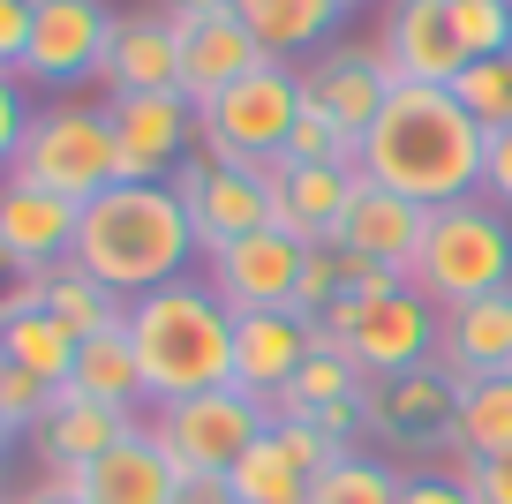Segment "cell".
I'll return each instance as SVG.
<instances>
[{
  "label": "cell",
  "instance_id": "e575fe53",
  "mask_svg": "<svg viewBox=\"0 0 512 504\" xmlns=\"http://www.w3.org/2000/svg\"><path fill=\"white\" fill-rule=\"evenodd\" d=\"M452 31L467 61H505L512 53V0H452Z\"/></svg>",
  "mask_w": 512,
  "mask_h": 504
},
{
  "label": "cell",
  "instance_id": "44dd1931",
  "mask_svg": "<svg viewBox=\"0 0 512 504\" xmlns=\"http://www.w3.org/2000/svg\"><path fill=\"white\" fill-rule=\"evenodd\" d=\"M68 482L83 489L91 504H174V489H181V467L159 452V437H151L144 422L128 429L113 452H98L83 474H68Z\"/></svg>",
  "mask_w": 512,
  "mask_h": 504
},
{
  "label": "cell",
  "instance_id": "7402d4cb",
  "mask_svg": "<svg viewBox=\"0 0 512 504\" xmlns=\"http://www.w3.org/2000/svg\"><path fill=\"white\" fill-rule=\"evenodd\" d=\"M437 369H445L452 384H467V377H512V286H505V294H482V301L445 309Z\"/></svg>",
  "mask_w": 512,
  "mask_h": 504
},
{
  "label": "cell",
  "instance_id": "f6af8a7d",
  "mask_svg": "<svg viewBox=\"0 0 512 504\" xmlns=\"http://www.w3.org/2000/svg\"><path fill=\"white\" fill-rule=\"evenodd\" d=\"M0 279H23V264L8 256V241H0Z\"/></svg>",
  "mask_w": 512,
  "mask_h": 504
},
{
  "label": "cell",
  "instance_id": "3957f363",
  "mask_svg": "<svg viewBox=\"0 0 512 504\" xmlns=\"http://www.w3.org/2000/svg\"><path fill=\"white\" fill-rule=\"evenodd\" d=\"M121 324H128L136 362H144L151 407H174V399L234 384V309L204 286V271H189V279L159 286L144 301H128Z\"/></svg>",
  "mask_w": 512,
  "mask_h": 504
},
{
  "label": "cell",
  "instance_id": "d6a6232c",
  "mask_svg": "<svg viewBox=\"0 0 512 504\" xmlns=\"http://www.w3.org/2000/svg\"><path fill=\"white\" fill-rule=\"evenodd\" d=\"M287 158L294 166H347V174H362V143L324 106H309V98H302V121H294V136H287Z\"/></svg>",
  "mask_w": 512,
  "mask_h": 504
},
{
  "label": "cell",
  "instance_id": "5b68a950",
  "mask_svg": "<svg viewBox=\"0 0 512 504\" xmlns=\"http://www.w3.org/2000/svg\"><path fill=\"white\" fill-rule=\"evenodd\" d=\"M324 347H339L362 384L377 377H407V369H430L437 362V331H445V309L422 301L415 286H377V294H347L332 316H324Z\"/></svg>",
  "mask_w": 512,
  "mask_h": 504
},
{
  "label": "cell",
  "instance_id": "f546056e",
  "mask_svg": "<svg viewBox=\"0 0 512 504\" xmlns=\"http://www.w3.org/2000/svg\"><path fill=\"white\" fill-rule=\"evenodd\" d=\"M226 482H234L241 504H309V482H317V474L287 452V437H279V429H264V437L241 452V467L226 474Z\"/></svg>",
  "mask_w": 512,
  "mask_h": 504
},
{
  "label": "cell",
  "instance_id": "ac0fdd59",
  "mask_svg": "<svg viewBox=\"0 0 512 504\" xmlns=\"http://www.w3.org/2000/svg\"><path fill=\"white\" fill-rule=\"evenodd\" d=\"M324 331L309 324V316L294 309H256V316H234V384L249 399H264L272 407L279 392L294 384V369L317 354Z\"/></svg>",
  "mask_w": 512,
  "mask_h": 504
},
{
  "label": "cell",
  "instance_id": "9a60e30c",
  "mask_svg": "<svg viewBox=\"0 0 512 504\" xmlns=\"http://www.w3.org/2000/svg\"><path fill=\"white\" fill-rule=\"evenodd\" d=\"M377 53L392 68V83H460L467 68V46L452 31V0H392L384 8V31H377Z\"/></svg>",
  "mask_w": 512,
  "mask_h": 504
},
{
  "label": "cell",
  "instance_id": "ab89813d",
  "mask_svg": "<svg viewBox=\"0 0 512 504\" xmlns=\"http://www.w3.org/2000/svg\"><path fill=\"white\" fill-rule=\"evenodd\" d=\"M482 196L512 219V128H497L490 151H482Z\"/></svg>",
  "mask_w": 512,
  "mask_h": 504
},
{
  "label": "cell",
  "instance_id": "d4e9b609",
  "mask_svg": "<svg viewBox=\"0 0 512 504\" xmlns=\"http://www.w3.org/2000/svg\"><path fill=\"white\" fill-rule=\"evenodd\" d=\"M234 16L249 23V38L264 46V61H287V68H302V61H317L324 46H332V31H339V0H234Z\"/></svg>",
  "mask_w": 512,
  "mask_h": 504
},
{
  "label": "cell",
  "instance_id": "74e56055",
  "mask_svg": "<svg viewBox=\"0 0 512 504\" xmlns=\"http://www.w3.org/2000/svg\"><path fill=\"white\" fill-rule=\"evenodd\" d=\"M400 504H475V489H467L460 459H452V467H415L400 482Z\"/></svg>",
  "mask_w": 512,
  "mask_h": 504
},
{
  "label": "cell",
  "instance_id": "836d02e7",
  "mask_svg": "<svg viewBox=\"0 0 512 504\" xmlns=\"http://www.w3.org/2000/svg\"><path fill=\"white\" fill-rule=\"evenodd\" d=\"M452 98H460L490 136H497V128H512V53H505V61H467L460 83H452Z\"/></svg>",
  "mask_w": 512,
  "mask_h": 504
},
{
  "label": "cell",
  "instance_id": "ba28073f",
  "mask_svg": "<svg viewBox=\"0 0 512 504\" xmlns=\"http://www.w3.org/2000/svg\"><path fill=\"white\" fill-rule=\"evenodd\" d=\"M144 429L159 437V452L174 459L181 474H234L241 452L272 429V407H264V399H249L241 384H219V392H196V399H174V407H151Z\"/></svg>",
  "mask_w": 512,
  "mask_h": 504
},
{
  "label": "cell",
  "instance_id": "7dc6e473",
  "mask_svg": "<svg viewBox=\"0 0 512 504\" xmlns=\"http://www.w3.org/2000/svg\"><path fill=\"white\" fill-rule=\"evenodd\" d=\"M0 504H16V497H0Z\"/></svg>",
  "mask_w": 512,
  "mask_h": 504
},
{
  "label": "cell",
  "instance_id": "4fadbf2b",
  "mask_svg": "<svg viewBox=\"0 0 512 504\" xmlns=\"http://www.w3.org/2000/svg\"><path fill=\"white\" fill-rule=\"evenodd\" d=\"M302 264L309 249L294 234H279V226H256V234H241L234 249L204 256V286L226 301L234 316H256V309H294V294H302Z\"/></svg>",
  "mask_w": 512,
  "mask_h": 504
},
{
  "label": "cell",
  "instance_id": "60d3db41",
  "mask_svg": "<svg viewBox=\"0 0 512 504\" xmlns=\"http://www.w3.org/2000/svg\"><path fill=\"white\" fill-rule=\"evenodd\" d=\"M475 504H512V459H482V467H460Z\"/></svg>",
  "mask_w": 512,
  "mask_h": 504
},
{
  "label": "cell",
  "instance_id": "83f0119b",
  "mask_svg": "<svg viewBox=\"0 0 512 504\" xmlns=\"http://www.w3.org/2000/svg\"><path fill=\"white\" fill-rule=\"evenodd\" d=\"M452 459L482 467V459H512V377H467L460 407H452Z\"/></svg>",
  "mask_w": 512,
  "mask_h": 504
},
{
  "label": "cell",
  "instance_id": "f35d334b",
  "mask_svg": "<svg viewBox=\"0 0 512 504\" xmlns=\"http://www.w3.org/2000/svg\"><path fill=\"white\" fill-rule=\"evenodd\" d=\"M31 23H38V0H0V68L16 76L23 46H31Z\"/></svg>",
  "mask_w": 512,
  "mask_h": 504
},
{
  "label": "cell",
  "instance_id": "7bdbcfd3",
  "mask_svg": "<svg viewBox=\"0 0 512 504\" xmlns=\"http://www.w3.org/2000/svg\"><path fill=\"white\" fill-rule=\"evenodd\" d=\"M16 504H91V497H83V489L68 482V474H46V482H31Z\"/></svg>",
  "mask_w": 512,
  "mask_h": 504
},
{
  "label": "cell",
  "instance_id": "8d00e7d4",
  "mask_svg": "<svg viewBox=\"0 0 512 504\" xmlns=\"http://www.w3.org/2000/svg\"><path fill=\"white\" fill-rule=\"evenodd\" d=\"M31 83L23 76H8V68H0V181L16 174V151H23V136H31Z\"/></svg>",
  "mask_w": 512,
  "mask_h": 504
},
{
  "label": "cell",
  "instance_id": "bcb514c9",
  "mask_svg": "<svg viewBox=\"0 0 512 504\" xmlns=\"http://www.w3.org/2000/svg\"><path fill=\"white\" fill-rule=\"evenodd\" d=\"M339 8H362V0H339Z\"/></svg>",
  "mask_w": 512,
  "mask_h": 504
},
{
  "label": "cell",
  "instance_id": "1f68e13d",
  "mask_svg": "<svg viewBox=\"0 0 512 504\" xmlns=\"http://www.w3.org/2000/svg\"><path fill=\"white\" fill-rule=\"evenodd\" d=\"M347 399H362V369L317 339V354L294 369V384L272 399V414H324V407H347Z\"/></svg>",
  "mask_w": 512,
  "mask_h": 504
},
{
  "label": "cell",
  "instance_id": "4dcf8cb0",
  "mask_svg": "<svg viewBox=\"0 0 512 504\" xmlns=\"http://www.w3.org/2000/svg\"><path fill=\"white\" fill-rule=\"evenodd\" d=\"M400 482L407 474L392 467V459H377V452H339L332 467L309 482V504H400Z\"/></svg>",
  "mask_w": 512,
  "mask_h": 504
},
{
  "label": "cell",
  "instance_id": "b9f144b4",
  "mask_svg": "<svg viewBox=\"0 0 512 504\" xmlns=\"http://www.w3.org/2000/svg\"><path fill=\"white\" fill-rule=\"evenodd\" d=\"M174 504H241V497H234V482H226V474H181Z\"/></svg>",
  "mask_w": 512,
  "mask_h": 504
},
{
  "label": "cell",
  "instance_id": "d590c367",
  "mask_svg": "<svg viewBox=\"0 0 512 504\" xmlns=\"http://www.w3.org/2000/svg\"><path fill=\"white\" fill-rule=\"evenodd\" d=\"M46 407H53V384H38L31 369H16V362H0V414H8V437H31V429L46 422Z\"/></svg>",
  "mask_w": 512,
  "mask_h": 504
},
{
  "label": "cell",
  "instance_id": "52a82bcc",
  "mask_svg": "<svg viewBox=\"0 0 512 504\" xmlns=\"http://www.w3.org/2000/svg\"><path fill=\"white\" fill-rule=\"evenodd\" d=\"M294 121H302V68L264 61L234 91L196 106V151L219 158V166H279Z\"/></svg>",
  "mask_w": 512,
  "mask_h": 504
},
{
  "label": "cell",
  "instance_id": "7c38bea8",
  "mask_svg": "<svg viewBox=\"0 0 512 504\" xmlns=\"http://www.w3.org/2000/svg\"><path fill=\"white\" fill-rule=\"evenodd\" d=\"M121 181H174L196 158V106L181 91H144V98H106Z\"/></svg>",
  "mask_w": 512,
  "mask_h": 504
},
{
  "label": "cell",
  "instance_id": "ffe728a7",
  "mask_svg": "<svg viewBox=\"0 0 512 504\" xmlns=\"http://www.w3.org/2000/svg\"><path fill=\"white\" fill-rule=\"evenodd\" d=\"M144 422V414H121V407H98V399H83V392H53V407H46V422L31 429V452H38V467L46 474H83L98 452H113V444L128 437V429Z\"/></svg>",
  "mask_w": 512,
  "mask_h": 504
},
{
  "label": "cell",
  "instance_id": "603a6c76",
  "mask_svg": "<svg viewBox=\"0 0 512 504\" xmlns=\"http://www.w3.org/2000/svg\"><path fill=\"white\" fill-rule=\"evenodd\" d=\"M264 174H272V226L294 234L302 249H324V241L339 234V211H347L354 174L347 166H294V158H279Z\"/></svg>",
  "mask_w": 512,
  "mask_h": 504
},
{
  "label": "cell",
  "instance_id": "6da1fadb",
  "mask_svg": "<svg viewBox=\"0 0 512 504\" xmlns=\"http://www.w3.org/2000/svg\"><path fill=\"white\" fill-rule=\"evenodd\" d=\"M482 151H490V128L445 83H392L384 113L362 136V174L422 211H445L482 196Z\"/></svg>",
  "mask_w": 512,
  "mask_h": 504
},
{
  "label": "cell",
  "instance_id": "f1b7e54d",
  "mask_svg": "<svg viewBox=\"0 0 512 504\" xmlns=\"http://www.w3.org/2000/svg\"><path fill=\"white\" fill-rule=\"evenodd\" d=\"M76 347H83V331H68L61 316H46V309H8V324H0V362L31 369V377L53 384V392H61L68 369H76Z\"/></svg>",
  "mask_w": 512,
  "mask_h": 504
},
{
  "label": "cell",
  "instance_id": "e0dca14e",
  "mask_svg": "<svg viewBox=\"0 0 512 504\" xmlns=\"http://www.w3.org/2000/svg\"><path fill=\"white\" fill-rule=\"evenodd\" d=\"M106 98H144V91H181V46H174V8H128L113 16L106 61H98Z\"/></svg>",
  "mask_w": 512,
  "mask_h": 504
},
{
  "label": "cell",
  "instance_id": "d6986e66",
  "mask_svg": "<svg viewBox=\"0 0 512 504\" xmlns=\"http://www.w3.org/2000/svg\"><path fill=\"white\" fill-rule=\"evenodd\" d=\"M302 98L324 106L354 143H362L369 121L384 113V98H392V68H384L377 46H324L317 61H302Z\"/></svg>",
  "mask_w": 512,
  "mask_h": 504
},
{
  "label": "cell",
  "instance_id": "2e32d148",
  "mask_svg": "<svg viewBox=\"0 0 512 504\" xmlns=\"http://www.w3.org/2000/svg\"><path fill=\"white\" fill-rule=\"evenodd\" d=\"M174 46H181V98L211 106L219 91H234L249 68H264V46L249 38V23L234 8H196L174 16Z\"/></svg>",
  "mask_w": 512,
  "mask_h": 504
},
{
  "label": "cell",
  "instance_id": "484cf974",
  "mask_svg": "<svg viewBox=\"0 0 512 504\" xmlns=\"http://www.w3.org/2000/svg\"><path fill=\"white\" fill-rule=\"evenodd\" d=\"M68 392L98 399V407H121V414H144L151 392H144V362L128 347V324L113 316L106 331H83L76 347V369H68Z\"/></svg>",
  "mask_w": 512,
  "mask_h": 504
},
{
  "label": "cell",
  "instance_id": "ee69618b",
  "mask_svg": "<svg viewBox=\"0 0 512 504\" xmlns=\"http://www.w3.org/2000/svg\"><path fill=\"white\" fill-rule=\"evenodd\" d=\"M174 16H196V8H234V0H166Z\"/></svg>",
  "mask_w": 512,
  "mask_h": 504
},
{
  "label": "cell",
  "instance_id": "30bf717a",
  "mask_svg": "<svg viewBox=\"0 0 512 504\" xmlns=\"http://www.w3.org/2000/svg\"><path fill=\"white\" fill-rule=\"evenodd\" d=\"M452 407H460V384L437 362L407 377H377L362 384V437L392 452H452Z\"/></svg>",
  "mask_w": 512,
  "mask_h": 504
},
{
  "label": "cell",
  "instance_id": "cb8c5ba5",
  "mask_svg": "<svg viewBox=\"0 0 512 504\" xmlns=\"http://www.w3.org/2000/svg\"><path fill=\"white\" fill-rule=\"evenodd\" d=\"M0 241L23 271H46L76 249V204L31 189V181H0Z\"/></svg>",
  "mask_w": 512,
  "mask_h": 504
},
{
  "label": "cell",
  "instance_id": "8992f818",
  "mask_svg": "<svg viewBox=\"0 0 512 504\" xmlns=\"http://www.w3.org/2000/svg\"><path fill=\"white\" fill-rule=\"evenodd\" d=\"M8 181H31V189L61 196V204H91L121 181V151H113V121L106 106H83V98H46L31 113V136L16 151V174Z\"/></svg>",
  "mask_w": 512,
  "mask_h": 504
},
{
  "label": "cell",
  "instance_id": "5bb4252c",
  "mask_svg": "<svg viewBox=\"0 0 512 504\" xmlns=\"http://www.w3.org/2000/svg\"><path fill=\"white\" fill-rule=\"evenodd\" d=\"M422 234H430V211L422 204H407L400 189H384V181H369V174H354V189H347V211H339V249L347 256H362V264H384V271H415V249H422Z\"/></svg>",
  "mask_w": 512,
  "mask_h": 504
},
{
  "label": "cell",
  "instance_id": "9c48e42d",
  "mask_svg": "<svg viewBox=\"0 0 512 504\" xmlns=\"http://www.w3.org/2000/svg\"><path fill=\"white\" fill-rule=\"evenodd\" d=\"M166 189L189 204V226H196V249L204 256L234 249L256 226H272V174H264V166H219V158L196 151Z\"/></svg>",
  "mask_w": 512,
  "mask_h": 504
},
{
  "label": "cell",
  "instance_id": "4316f807",
  "mask_svg": "<svg viewBox=\"0 0 512 504\" xmlns=\"http://www.w3.org/2000/svg\"><path fill=\"white\" fill-rule=\"evenodd\" d=\"M8 309H46V316H61L68 331H106L113 316H121V301H113L83 264L61 256V264H46V271H23V279L8 286Z\"/></svg>",
  "mask_w": 512,
  "mask_h": 504
},
{
  "label": "cell",
  "instance_id": "277c9868",
  "mask_svg": "<svg viewBox=\"0 0 512 504\" xmlns=\"http://www.w3.org/2000/svg\"><path fill=\"white\" fill-rule=\"evenodd\" d=\"M407 286H415L422 301H437V309L505 294L512 286V219L490 204V196H467V204L430 211V234H422V249H415Z\"/></svg>",
  "mask_w": 512,
  "mask_h": 504
},
{
  "label": "cell",
  "instance_id": "7a4b0ae2",
  "mask_svg": "<svg viewBox=\"0 0 512 504\" xmlns=\"http://www.w3.org/2000/svg\"><path fill=\"white\" fill-rule=\"evenodd\" d=\"M68 264H83L128 309V301L189 279V264H204V249H196L189 204H181L166 181H113L106 196H91V204L76 211V249H68Z\"/></svg>",
  "mask_w": 512,
  "mask_h": 504
},
{
  "label": "cell",
  "instance_id": "8fae6325",
  "mask_svg": "<svg viewBox=\"0 0 512 504\" xmlns=\"http://www.w3.org/2000/svg\"><path fill=\"white\" fill-rule=\"evenodd\" d=\"M106 38H113L106 0H38V23H31V46H23L16 76L38 83V91H76V83L98 76Z\"/></svg>",
  "mask_w": 512,
  "mask_h": 504
}]
</instances>
